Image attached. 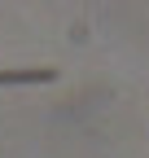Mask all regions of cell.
I'll return each mask as SVG.
<instances>
[{"mask_svg": "<svg viewBox=\"0 0 149 158\" xmlns=\"http://www.w3.org/2000/svg\"><path fill=\"white\" fill-rule=\"evenodd\" d=\"M5 79H22V75H5V70H0V84H5Z\"/></svg>", "mask_w": 149, "mask_h": 158, "instance_id": "cell-1", "label": "cell"}]
</instances>
